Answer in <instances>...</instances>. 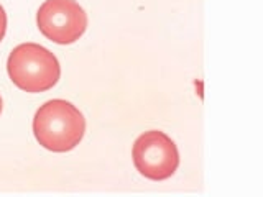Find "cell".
<instances>
[{
    "label": "cell",
    "mask_w": 263,
    "mask_h": 197,
    "mask_svg": "<svg viewBox=\"0 0 263 197\" xmlns=\"http://www.w3.org/2000/svg\"><path fill=\"white\" fill-rule=\"evenodd\" d=\"M132 158L140 174L152 181L170 179L179 166L176 143L160 130L140 135L132 148Z\"/></svg>",
    "instance_id": "cell-3"
},
{
    "label": "cell",
    "mask_w": 263,
    "mask_h": 197,
    "mask_svg": "<svg viewBox=\"0 0 263 197\" xmlns=\"http://www.w3.org/2000/svg\"><path fill=\"white\" fill-rule=\"evenodd\" d=\"M84 133V115L76 105L64 98H53L45 102L33 117V135L48 151H71L81 143Z\"/></svg>",
    "instance_id": "cell-1"
},
{
    "label": "cell",
    "mask_w": 263,
    "mask_h": 197,
    "mask_svg": "<svg viewBox=\"0 0 263 197\" xmlns=\"http://www.w3.org/2000/svg\"><path fill=\"white\" fill-rule=\"evenodd\" d=\"M38 30L56 45H72L84 35L87 13L76 0H45L36 12Z\"/></svg>",
    "instance_id": "cell-4"
},
{
    "label": "cell",
    "mask_w": 263,
    "mask_h": 197,
    "mask_svg": "<svg viewBox=\"0 0 263 197\" xmlns=\"http://www.w3.org/2000/svg\"><path fill=\"white\" fill-rule=\"evenodd\" d=\"M7 72L13 84L30 94L53 89L61 76L58 57L38 43H23L12 49L7 60Z\"/></svg>",
    "instance_id": "cell-2"
},
{
    "label": "cell",
    "mask_w": 263,
    "mask_h": 197,
    "mask_svg": "<svg viewBox=\"0 0 263 197\" xmlns=\"http://www.w3.org/2000/svg\"><path fill=\"white\" fill-rule=\"evenodd\" d=\"M2 109H4V101H2V95H0V113H2Z\"/></svg>",
    "instance_id": "cell-6"
},
{
    "label": "cell",
    "mask_w": 263,
    "mask_h": 197,
    "mask_svg": "<svg viewBox=\"0 0 263 197\" xmlns=\"http://www.w3.org/2000/svg\"><path fill=\"white\" fill-rule=\"evenodd\" d=\"M7 33V13H5V8L0 5V43Z\"/></svg>",
    "instance_id": "cell-5"
}]
</instances>
